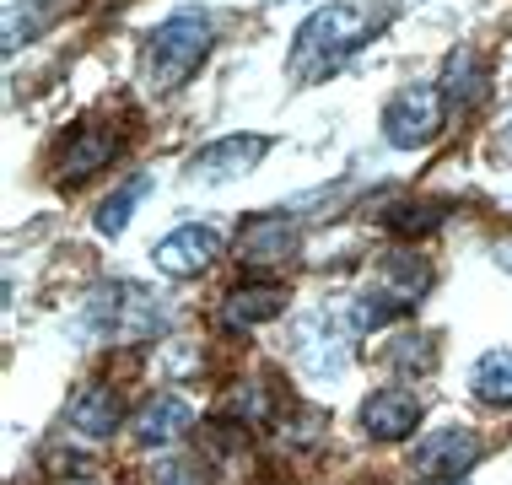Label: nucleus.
Returning a JSON list of instances; mask_svg holds the SVG:
<instances>
[{"mask_svg": "<svg viewBox=\"0 0 512 485\" xmlns=\"http://www.w3.org/2000/svg\"><path fill=\"white\" fill-rule=\"evenodd\" d=\"M383 22H389V6H378V0H329V6H318L292 38V76L297 81L335 76L367 38L383 33Z\"/></svg>", "mask_w": 512, "mask_h": 485, "instance_id": "f257e3e1", "label": "nucleus"}, {"mask_svg": "<svg viewBox=\"0 0 512 485\" xmlns=\"http://www.w3.org/2000/svg\"><path fill=\"white\" fill-rule=\"evenodd\" d=\"M356 335H362L356 302H318L292 324V356L313 378H340L345 362H351Z\"/></svg>", "mask_w": 512, "mask_h": 485, "instance_id": "f03ea898", "label": "nucleus"}, {"mask_svg": "<svg viewBox=\"0 0 512 485\" xmlns=\"http://www.w3.org/2000/svg\"><path fill=\"white\" fill-rule=\"evenodd\" d=\"M205 49H211V17H205L200 6H184V11H173L168 22L151 33V44H146V65H151V81H157L162 92L178 87V81H189L200 71V60H205Z\"/></svg>", "mask_w": 512, "mask_h": 485, "instance_id": "7ed1b4c3", "label": "nucleus"}, {"mask_svg": "<svg viewBox=\"0 0 512 485\" xmlns=\"http://www.w3.org/2000/svg\"><path fill=\"white\" fill-rule=\"evenodd\" d=\"M432 286V270H426V259H415V254H389V259H378V275H372V286L356 297V324H362V335L367 329H383V324H394L405 308H415V297Z\"/></svg>", "mask_w": 512, "mask_h": 485, "instance_id": "20e7f679", "label": "nucleus"}, {"mask_svg": "<svg viewBox=\"0 0 512 485\" xmlns=\"http://www.w3.org/2000/svg\"><path fill=\"white\" fill-rule=\"evenodd\" d=\"M87 318L98 324V335L114 340V345H141V340H151L162 324H168L162 302L151 297V291H141V286H103L98 297L87 302Z\"/></svg>", "mask_w": 512, "mask_h": 485, "instance_id": "39448f33", "label": "nucleus"}, {"mask_svg": "<svg viewBox=\"0 0 512 485\" xmlns=\"http://www.w3.org/2000/svg\"><path fill=\"white\" fill-rule=\"evenodd\" d=\"M437 130H442V87H405L383 108V135L399 151L437 141Z\"/></svg>", "mask_w": 512, "mask_h": 485, "instance_id": "423d86ee", "label": "nucleus"}, {"mask_svg": "<svg viewBox=\"0 0 512 485\" xmlns=\"http://www.w3.org/2000/svg\"><path fill=\"white\" fill-rule=\"evenodd\" d=\"M265 151H270L265 135H221V141H211L195 162H189V178H200V184H232V178H243Z\"/></svg>", "mask_w": 512, "mask_h": 485, "instance_id": "0eeeda50", "label": "nucleus"}, {"mask_svg": "<svg viewBox=\"0 0 512 485\" xmlns=\"http://www.w3.org/2000/svg\"><path fill=\"white\" fill-rule=\"evenodd\" d=\"M151 259H157V270L162 275H200V270H211L216 259H221V232L216 227H178L168 232L157 248H151Z\"/></svg>", "mask_w": 512, "mask_h": 485, "instance_id": "6e6552de", "label": "nucleus"}, {"mask_svg": "<svg viewBox=\"0 0 512 485\" xmlns=\"http://www.w3.org/2000/svg\"><path fill=\"white\" fill-rule=\"evenodd\" d=\"M480 459V437L475 432H432L415 448V475H426V480H459L469 464Z\"/></svg>", "mask_w": 512, "mask_h": 485, "instance_id": "1a4fd4ad", "label": "nucleus"}, {"mask_svg": "<svg viewBox=\"0 0 512 485\" xmlns=\"http://www.w3.org/2000/svg\"><path fill=\"white\" fill-rule=\"evenodd\" d=\"M238 254H243V265H254V270L286 265V259L297 254V221L292 216H259V221H248L243 238H238Z\"/></svg>", "mask_w": 512, "mask_h": 485, "instance_id": "9d476101", "label": "nucleus"}, {"mask_svg": "<svg viewBox=\"0 0 512 485\" xmlns=\"http://www.w3.org/2000/svg\"><path fill=\"white\" fill-rule=\"evenodd\" d=\"M195 426V410L184 405L178 394H151L141 415H135V442L141 448H168V442H178Z\"/></svg>", "mask_w": 512, "mask_h": 485, "instance_id": "9b49d317", "label": "nucleus"}, {"mask_svg": "<svg viewBox=\"0 0 512 485\" xmlns=\"http://www.w3.org/2000/svg\"><path fill=\"white\" fill-rule=\"evenodd\" d=\"M415 421H421V399L399 394V388H383V394H372L367 405H362V426H367L372 437H383V442L410 437Z\"/></svg>", "mask_w": 512, "mask_h": 485, "instance_id": "f8f14e48", "label": "nucleus"}, {"mask_svg": "<svg viewBox=\"0 0 512 485\" xmlns=\"http://www.w3.org/2000/svg\"><path fill=\"white\" fill-rule=\"evenodd\" d=\"M71 432L81 437H114L119 432V394L108 383H87L81 394L71 399Z\"/></svg>", "mask_w": 512, "mask_h": 485, "instance_id": "ddd939ff", "label": "nucleus"}, {"mask_svg": "<svg viewBox=\"0 0 512 485\" xmlns=\"http://www.w3.org/2000/svg\"><path fill=\"white\" fill-rule=\"evenodd\" d=\"M286 308V286L281 281H259V286H238L227 302H221V318H227L232 329H254L265 324V318H275Z\"/></svg>", "mask_w": 512, "mask_h": 485, "instance_id": "4468645a", "label": "nucleus"}, {"mask_svg": "<svg viewBox=\"0 0 512 485\" xmlns=\"http://www.w3.org/2000/svg\"><path fill=\"white\" fill-rule=\"evenodd\" d=\"M486 92H491L486 65H480L469 49H453V54H448V65H442V97H448L453 108H475Z\"/></svg>", "mask_w": 512, "mask_h": 485, "instance_id": "2eb2a0df", "label": "nucleus"}, {"mask_svg": "<svg viewBox=\"0 0 512 485\" xmlns=\"http://www.w3.org/2000/svg\"><path fill=\"white\" fill-rule=\"evenodd\" d=\"M114 151H119V135H108V130L71 135V146H65V157H60V178H87V173H98L103 162H114Z\"/></svg>", "mask_w": 512, "mask_h": 485, "instance_id": "dca6fc26", "label": "nucleus"}, {"mask_svg": "<svg viewBox=\"0 0 512 485\" xmlns=\"http://www.w3.org/2000/svg\"><path fill=\"white\" fill-rule=\"evenodd\" d=\"M475 394L486 399V405H512V351H486L475 362Z\"/></svg>", "mask_w": 512, "mask_h": 485, "instance_id": "f3484780", "label": "nucleus"}, {"mask_svg": "<svg viewBox=\"0 0 512 485\" xmlns=\"http://www.w3.org/2000/svg\"><path fill=\"white\" fill-rule=\"evenodd\" d=\"M146 189H151V178H130L119 194H108L103 211H98V232H103V238H119V232L130 227V216H135V205L146 200Z\"/></svg>", "mask_w": 512, "mask_h": 485, "instance_id": "a211bd4d", "label": "nucleus"}, {"mask_svg": "<svg viewBox=\"0 0 512 485\" xmlns=\"http://www.w3.org/2000/svg\"><path fill=\"white\" fill-rule=\"evenodd\" d=\"M49 11H54L49 0H17V11L6 17V54H17V49H22V33L33 38L38 27H44V17H49Z\"/></svg>", "mask_w": 512, "mask_h": 485, "instance_id": "6ab92c4d", "label": "nucleus"}, {"mask_svg": "<svg viewBox=\"0 0 512 485\" xmlns=\"http://www.w3.org/2000/svg\"><path fill=\"white\" fill-rule=\"evenodd\" d=\"M442 216H448V205H426V200H415V205H394V211H389V227L399 232V238H415V232H432Z\"/></svg>", "mask_w": 512, "mask_h": 485, "instance_id": "aec40b11", "label": "nucleus"}, {"mask_svg": "<svg viewBox=\"0 0 512 485\" xmlns=\"http://www.w3.org/2000/svg\"><path fill=\"white\" fill-rule=\"evenodd\" d=\"M389 367L394 372H432V340H421V335H399L389 345Z\"/></svg>", "mask_w": 512, "mask_h": 485, "instance_id": "412c9836", "label": "nucleus"}, {"mask_svg": "<svg viewBox=\"0 0 512 485\" xmlns=\"http://www.w3.org/2000/svg\"><path fill=\"white\" fill-rule=\"evenodd\" d=\"M227 415H243V421H259V415H270V394L259 383H243V388H232V399H227Z\"/></svg>", "mask_w": 512, "mask_h": 485, "instance_id": "4be33fe9", "label": "nucleus"}, {"mask_svg": "<svg viewBox=\"0 0 512 485\" xmlns=\"http://www.w3.org/2000/svg\"><path fill=\"white\" fill-rule=\"evenodd\" d=\"M151 485H205V480L189 464H162L157 475H151Z\"/></svg>", "mask_w": 512, "mask_h": 485, "instance_id": "5701e85b", "label": "nucleus"}, {"mask_svg": "<svg viewBox=\"0 0 512 485\" xmlns=\"http://www.w3.org/2000/svg\"><path fill=\"white\" fill-rule=\"evenodd\" d=\"M496 151H502V157L512 162V124H507V130H502V146H496Z\"/></svg>", "mask_w": 512, "mask_h": 485, "instance_id": "b1692460", "label": "nucleus"}, {"mask_svg": "<svg viewBox=\"0 0 512 485\" xmlns=\"http://www.w3.org/2000/svg\"><path fill=\"white\" fill-rule=\"evenodd\" d=\"M496 259H502V265L512 270V243H507V248H496Z\"/></svg>", "mask_w": 512, "mask_h": 485, "instance_id": "393cba45", "label": "nucleus"}, {"mask_svg": "<svg viewBox=\"0 0 512 485\" xmlns=\"http://www.w3.org/2000/svg\"><path fill=\"white\" fill-rule=\"evenodd\" d=\"M448 485H464V480H448Z\"/></svg>", "mask_w": 512, "mask_h": 485, "instance_id": "a878e982", "label": "nucleus"}]
</instances>
